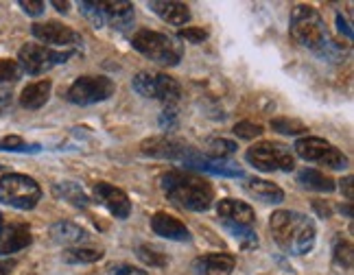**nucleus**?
Instances as JSON below:
<instances>
[{
    "mask_svg": "<svg viewBox=\"0 0 354 275\" xmlns=\"http://www.w3.org/2000/svg\"><path fill=\"white\" fill-rule=\"evenodd\" d=\"M289 33L299 46L313 50L324 61H342L344 59V46L337 44L328 33L324 18L317 9L308 5H297L291 11L289 20Z\"/></svg>",
    "mask_w": 354,
    "mask_h": 275,
    "instance_id": "f257e3e1",
    "label": "nucleus"
},
{
    "mask_svg": "<svg viewBox=\"0 0 354 275\" xmlns=\"http://www.w3.org/2000/svg\"><path fill=\"white\" fill-rule=\"evenodd\" d=\"M269 229L276 245L289 256H304L313 252L317 240V229L313 218L293 210H278L271 214Z\"/></svg>",
    "mask_w": 354,
    "mask_h": 275,
    "instance_id": "f03ea898",
    "label": "nucleus"
},
{
    "mask_svg": "<svg viewBox=\"0 0 354 275\" xmlns=\"http://www.w3.org/2000/svg\"><path fill=\"white\" fill-rule=\"evenodd\" d=\"M160 186L173 203L182 205V208L190 212L210 210L214 199V190L210 182L190 171H169L162 175Z\"/></svg>",
    "mask_w": 354,
    "mask_h": 275,
    "instance_id": "7ed1b4c3",
    "label": "nucleus"
},
{
    "mask_svg": "<svg viewBox=\"0 0 354 275\" xmlns=\"http://www.w3.org/2000/svg\"><path fill=\"white\" fill-rule=\"evenodd\" d=\"M140 153L147 158L180 162L186 169H197V171H203V167L208 164V158L199 153L195 146L177 140V138H169V135L147 138V140L140 142Z\"/></svg>",
    "mask_w": 354,
    "mask_h": 275,
    "instance_id": "20e7f679",
    "label": "nucleus"
},
{
    "mask_svg": "<svg viewBox=\"0 0 354 275\" xmlns=\"http://www.w3.org/2000/svg\"><path fill=\"white\" fill-rule=\"evenodd\" d=\"M131 46L140 55H145L147 59H151L160 66H169V68L180 64L184 55V46L180 39L173 35L151 31V29L136 31L131 35Z\"/></svg>",
    "mask_w": 354,
    "mask_h": 275,
    "instance_id": "39448f33",
    "label": "nucleus"
},
{
    "mask_svg": "<svg viewBox=\"0 0 354 275\" xmlns=\"http://www.w3.org/2000/svg\"><path fill=\"white\" fill-rule=\"evenodd\" d=\"M42 199V188L29 175L9 173L0 180V203L16 210H33Z\"/></svg>",
    "mask_w": 354,
    "mask_h": 275,
    "instance_id": "423d86ee",
    "label": "nucleus"
},
{
    "mask_svg": "<svg viewBox=\"0 0 354 275\" xmlns=\"http://www.w3.org/2000/svg\"><path fill=\"white\" fill-rule=\"evenodd\" d=\"M131 86L145 99L160 101L167 107H175V103L182 99V86L173 77L162 73H138L133 77Z\"/></svg>",
    "mask_w": 354,
    "mask_h": 275,
    "instance_id": "0eeeda50",
    "label": "nucleus"
},
{
    "mask_svg": "<svg viewBox=\"0 0 354 275\" xmlns=\"http://www.w3.org/2000/svg\"><path fill=\"white\" fill-rule=\"evenodd\" d=\"M248 162L256 171L274 173V171H293L295 169V155L289 146L280 142H258L248 149L245 153Z\"/></svg>",
    "mask_w": 354,
    "mask_h": 275,
    "instance_id": "6e6552de",
    "label": "nucleus"
},
{
    "mask_svg": "<svg viewBox=\"0 0 354 275\" xmlns=\"http://www.w3.org/2000/svg\"><path fill=\"white\" fill-rule=\"evenodd\" d=\"M295 153L306 160V162H317L322 167H328L333 171H344L348 169V158L344 155V151H339L335 144H330L324 138H299L295 142Z\"/></svg>",
    "mask_w": 354,
    "mask_h": 275,
    "instance_id": "1a4fd4ad",
    "label": "nucleus"
},
{
    "mask_svg": "<svg viewBox=\"0 0 354 275\" xmlns=\"http://www.w3.org/2000/svg\"><path fill=\"white\" fill-rule=\"evenodd\" d=\"M114 92H116V86L110 77L86 75V77H79L75 84L68 88L66 99L75 105H94V103L112 99Z\"/></svg>",
    "mask_w": 354,
    "mask_h": 275,
    "instance_id": "9d476101",
    "label": "nucleus"
},
{
    "mask_svg": "<svg viewBox=\"0 0 354 275\" xmlns=\"http://www.w3.org/2000/svg\"><path fill=\"white\" fill-rule=\"evenodd\" d=\"M73 55H75V50L59 53V50H53L42 44H24L18 53V66L29 75H42V73L50 70L53 66L66 64Z\"/></svg>",
    "mask_w": 354,
    "mask_h": 275,
    "instance_id": "9b49d317",
    "label": "nucleus"
},
{
    "mask_svg": "<svg viewBox=\"0 0 354 275\" xmlns=\"http://www.w3.org/2000/svg\"><path fill=\"white\" fill-rule=\"evenodd\" d=\"M33 37H37L39 42H46L48 46H64L68 50H81L84 48V37L77 31H73L71 26H66L57 20L48 22H37L31 29Z\"/></svg>",
    "mask_w": 354,
    "mask_h": 275,
    "instance_id": "f8f14e48",
    "label": "nucleus"
},
{
    "mask_svg": "<svg viewBox=\"0 0 354 275\" xmlns=\"http://www.w3.org/2000/svg\"><path fill=\"white\" fill-rule=\"evenodd\" d=\"M92 195H94V201H99L103 208H107V212L120 218V221H125L131 214V201L125 195V190H120L107 182H97L92 186Z\"/></svg>",
    "mask_w": 354,
    "mask_h": 275,
    "instance_id": "ddd939ff",
    "label": "nucleus"
},
{
    "mask_svg": "<svg viewBox=\"0 0 354 275\" xmlns=\"http://www.w3.org/2000/svg\"><path fill=\"white\" fill-rule=\"evenodd\" d=\"M33 236L29 225L24 223H5L0 229V256H11L22 252L31 245Z\"/></svg>",
    "mask_w": 354,
    "mask_h": 275,
    "instance_id": "4468645a",
    "label": "nucleus"
},
{
    "mask_svg": "<svg viewBox=\"0 0 354 275\" xmlns=\"http://www.w3.org/2000/svg\"><path fill=\"white\" fill-rule=\"evenodd\" d=\"M216 214H219L221 223H232L243 227H252L256 218L252 205L239 199H221L219 205H216Z\"/></svg>",
    "mask_w": 354,
    "mask_h": 275,
    "instance_id": "2eb2a0df",
    "label": "nucleus"
},
{
    "mask_svg": "<svg viewBox=\"0 0 354 275\" xmlns=\"http://www.w3.org/2000/svg\"><path fill=\"white\" fill-rule=\"evenodd\" d=\"M151 229L162 238H169V240H177V243H186L190 240V231L188 227L167 212H156L151 216Z\"/></svg>",
    "mask_w": 354,
    "mask_h": 275,
    "instance_id": "dca6fc26",
    "label": "nucleus"
},
{
    "mask_svg": "<svg viewBox=\"0 0 354 275\" xmlns=\"http://www.w3.org/2000/svg\"><path fill=\"white\" fill-rule=\"evenodd\" d=\"M236 267L234 256L230 254H208L199 256L193 263L195 275H232Z\"/></svg>",
    "mask_w": 354,
    "mask_h": 275,
    "instance_id": "f3484780",
    "label": "nucleus"
},
{
    "mask_svg": "<svg viewBox=\"0 0 354 275\" xmlns=\"http://www.w3.org/2000/svg\"><path fill=\"white\" fill-rule=\"evenodd\" d=\"M105 20L110 22L114 29L118 31H127L133 24V3L129 0H105L99 3Z\"/></svg>",
    "mask_w": 354,
    "mask_h": 275,
    "instance_id": "a211bd4d",
    "label": "nucleus"
},
{
    "mask_svg": "<svg viewBox=\"0 0 354 275\" xmlns=\"http://www.w3.org/2000/svg\"><path fill=\"white\" fill-rule=\"evenodd\" d=\"M149 9L158 16L175 26H182L190 22V9L186 3H177V0H151Z\"/></svg>",
    "mask_w": 354,
    "mask_h": 275,
    "instance_id": "6ab92c4d",
    "label": "nucleus"
},
{
    "mask_svg": "<svg viewBox=\"0 0 354 275\" xmlns=\"http://www.w3.org/2000/svg\"><path fill=\"white\" fill-rule=\"evenodd\" d=\"M50 90H53L50 79H42V81H35V84H29L20 94V105L24 109L44 107L50 99Z\"/></svg>",
    "mask_w": 354,
    "mask_h": 275,
    "instance_id": "aec40b11",
    "label": "nucleus"
},
{
    "mask_svg": "<svg viewBox=\"0 0 354 275\" xmlns=\"http://www.w3.org/2000/svg\"><path fill=\"white\" fill-rule=\"evenodd\" d=\"M245 190H248L252 197L261 199L265 203H280V201H284V190L278 184L267 182V180H258V177H250V180L245 182Z\"/></svg>",
    "mask_w": 354,
    "mask_h": 275,
    "instance_id": "412c9836",
    "label": "nucleus"
},
{
    "mask_svg": "<svg viewBox=\"0 0 354 275\" xmlns=\"http://www.w3.org/2000/svg\"><path fill=\"white\" fill-rule=\"evenodd\" d=\"M50 236L55 243H62V245H79V243H86L90 238L88 229L79 227L77 223H71V221H59L50 227Z\"/></svg>",
    "mask_w": 354,
    "mask_h": 275,
    "instance_id": "4be33fe9",
    "label": "nucleus"
},
{
    "mask_svg": "<svg viewBox=\"0 0 354 275\" xmlns=\"http://www.w3.org/2000/svg\"><path fill=\"white\" fill-rule=\"evenodd\" d=\"M53 195H55L57 199L62 201H68L77 205V208H86V205L90 203V197L84 192V188H81L77 182H59L53 186Z\"/></svg>",
    "mask_w": 354,
    "mask_h": 275,
    "instance_id": "5701e85b",
    "label": "nucleus"
},
{
    "mask_svg": "<svg viewBox=\"0 0 354 275\" xmlns=\"http://www.w3.org/2000/svg\"><path fill=\"white\" fill-rule=\"evenodd\" d=\"M297 182L310 188V190H317V192H333L337 188L335 180L328 175H324L322 171H315V169H304L297 173Z\"/></svg>",
    "mask_w": 354,
    "mask_h": 275,
    "instance_id": "b1692460",
    "label": "nucleus"
},
{
    "mask_svg": "<svg viewBox=\"0 0 354 275\" xmlns=\"http://www.w3.org/2000/svg\"><path fill=\"white\" fill-rule=\"evenodd\" d=\"M105 254L101 249H90V247H71L64 252V263L68 265H90L101 260Z\"/></svg>",
    "mask_w": 354,
    "mask_h": 275,
    "instance_id": "393cba45",
    "label": "nucleus"
},
{
    "mask_svg": "<svg viewBox=\"0 0 354 275\" xmlns=\"http://www.w3.org/2000/svg\"><path fill=\"white\" fill-rule=\"evenodd\" d=\"M236 142L227 140V138H210L208 140V149H206V158L208 160H225L230 155L236 153Z\"/></svg>",
    "mask_w": 354,
    "mask_h": 275,
    "instance_id": "a878e982",
    "label": "nucleus"
},
{
    "mask_svg": "<svg viewBox=\"0 0 354 275\" xmlns=\"http://www.w3.org/2000/svg\"><path fill=\"white\" fill-rule=\"evenodd\" d=\"M136 256H138L147 267H153V269H165L169 265V256L165 252L156 249L151 245H138Z\"/></svg>",
    "mask_w": 354,
    "mask_h": 275,
    "instance_id": "bb28decb",
    "label": "nucleus"
},
{
    "mask_svg": "<svg viewBox=\"0 0 354 275\" xmlns=\"http://www.w3.org/2000/svg\"><path fill=\"white\" fill-rule=\"evenodd\" d=\"M223 227L232 234V236L239 240V245L243 247L245 252H250V249H256L258 247V236H256V231L252 227H243V225H232V223H223Z\"/></svg>",
    "mask_w": 354,
    "mask_h": 275,
    "instance_id": "cd10ccee",
    "label": "nucleus"
},
{
    "mask_svg": "<svg viewBox=\"0 0 354 275\" xmlns=\"http://www.w3.org/2000/svg\"><path fill=\"white\" fill-rule=\"evenodd\" d=\"M206 173H212V175H221V177H245L243 169L239 164H232V162H225V160H208V164L203 167Z\"/></svg>",
    "mask_w": 354,
    "mask_h": 275,
    "instance_id": "c85d7f7f",
    "label": "nucleus"
},
{
    "mask_svg": "<svg viewBox=\"0 0 354 275\" xmlns=\"http://www.w3.org/2000/svg\"><path fill=\"white\" fill-rule=\"evenodd\" d=\"M79 11L84 13V18L94 26V29H101V26H105V16H103L99 3H94V0H81Z\"/></svg>",
    "mask_w": 354,
    "mask_h": 275,
    "instance_id": "c756f323",
    "label": "nucleus"
},
{
    "mask_svg": "<svg viewBox=\"0 0 354 275\" xmlns=\"http://www.w3.org/2000/svg\"><path fill=\"white\" fill-rule=\"evenodd\" d=\"M333 258H335V267L339 269H352V245L344 238H339L335 243V249H333Z\"/></svg>",
    "mask_w": 354,
    "mask_h": 275,
    "instance_id": "7c9ffc66",
    "label": "nucleus"
},
{
    "mask_svg": "<svg viewBox=\"0 0 354 275\" xmlns=\"http://www.w3.org/2000/svg\"><path fill=\"white\" fill-rule=\"evenodd\" d=\"M271 127H274V131L284 133V135H297V133L306 131L304 122L295 120V118H274V120H271Z\"/></svg>",
    "mask_w": 354,
    "mask_h": 275,
    "instance_id": "2f4dec72",
    "label": "nucleus"
},
{
    "mask_svg": "<svg viewBox=\"0 0 354 275\" xmlns=\"http://www.w3.org/2000/svg\"><path fill=\"white\" fill-rule=\"evenodd\" d=\"M0 149H3V151H18V153H37V151H39L37 144H26L20 135H7V138H3Z\"/></svg>",
    "mask_w": 354,
    "mask_h": 275,
    "instance_id": "473e14b6",
    "label": "nucleus"
},
{
    "mask_svg": "<svg viewBox=\"0 0 354 275\" xmlns=\"http://www.w3.org/2000/svg\"><path fill=\"white\" fill-rule=\"evenodd\" d=\"M232 131L241 138V140H254V138L263 133V127L252 120H241V122H236Z\"/></svg>",
    "mask_w": 354,
    "mask_h": 275,
    "instance_id": "72a5a7b5",
    "label": "nucleus"
},
{
    "mask_svg": "<svg viewBox=\"0 0 354 275\" xmlns=\"http://www.w3.org/2000/svg\"><path fill=\"white\" fill-rule=\"evenodd\" d=\"M20 75H22V68L18 66L16 59H0V84L18 81Z\"/></svg>",
    "mask_w": 354,
    "mask_h": 275,
    "instance_id": "f704fd0d",
    "label": "nucleus"
},
{
    "mask_svg": "<svg viewBox=\"0 0 354 275\" xmlns=\"http://www.w3.org/2000/svg\"><path fill=\"white\" fill-rule=\"evenodd\" d=\"M177 39H186L190 44H203L208 39V31L206 29H197V26H186L180 33H177Z\"/></svg>",
    "mask_w": 354,
    "mask_h": 275,
    "instance_id": "c9c22d12",
    "label": "nucleus"
},
{
    "mask_svg": "<svg viewBox=\"0 0 354 275\" xmlns=\"http://www.w3.org/2000/svg\"><path fill=\"white\" fill-rule=\"evenodd\" d=\"M160 127L165 129V131L177 129V112H175V107H165V112L160 114Z\"/></svg>",
    "mask_w": 354,
    "mask_h": 275,
    "instance_id": "e433bc0d",
    "label": "nucleus"
},
{
    "mask_svg": "<svg viewBox=\"0 0 354 275\" xmlns=\"http://www.w3.org/2000/svg\"><path fill=\"white\" fill-rule=\"evenodd\" d=\"M18 5L22 7L24 13H29V16H42L44 9H46L44 0H20Z\"/></svg>",
    "mask_w": 354,
    "mask_h": 275,
    "instance_id": "4c0bfd02",
    "label": "nucleus"
},
{
    "mask_svg": "<svg viewBox=\"0 0 354 275\" xmlns=\"http://www.w3.org/2000/svg\"><path fill=\"white\" fill-rule=\"evenodd\" d=\"M107 275H147V273L142 269L131 267V265H116V267L110 269V273H107Z\"/></svg>",
    "mask_w": 354,
    "mask_h": 275,
    "instance_id": "58836bf2",
    "label": "nucleus"
},
{
    "mask_svg": "<svg viewBox=\"0 0 354 275\" xmlns=\"http://www.w3.org/2000/svg\"><path fill=\"white\" fill-rule=\"evenodd\" d=\"M11 99H13V92L9 88H0V114L11 105Z\"/></svg>",
    "mask_w": 354,
    "mask_h": 275,
    "instance_id": "ea45409f",
    "label": "nucleus"
},
{
    "mask_svg": "<svg viewBox=\"0 0 354 275\" xmlns=\"http://www.w3.org/2000/svg\"><path fill=\"white\" fill-rule=\"evenodd\" d=\"M337 24H339V31H342L348 39H352V29H350V24L344 20L342 13H337Z\"/></svg>",
    "mask_w": 354,
    "mask_h": 275,
    "instance_id": "a19ab883",
    "label": "nucleus"
},
{
    "mask_svg": "<svg viewBox=\"0 0 354 275\" xmlns=\"http://www.w3.org/2000/svg\"><path fill=\"white\" fill-rule=\"evenodd\" d=\"M342 192L346 195V199H348V201H352L354 190H352V177H350V175L346 177V180H342Z\"/></svg>",
    "mask_w": 354,
    "mask_h": 275,
    "instance_id": "79ce46f5",
    "label": "nucleus"
},
{
    "mask_svg": "<svg viewBox=\"0 0 354 275\" xmlns=\"http://www.w3.org/2000/svg\"><path fill=\"white\" fill-rule=\"evenodd\" d=\"M13 267H16V260H5V263H0V275H11Z\"/></svg>",
    "mask_w": 354,
    "mask_h": 275,
    "instance_id": "37998d69",
    "label": "nucleus"
},
{
    "mask_svg": "<svg viewBox=\"0 0 354 275\" xmlns=\"http://www.w3.org/2000/svg\"><path fill=\"white\" fill-rule=\"evenodd\" d=\"M53 7H55L59 13H66L68 11V7H71V5H68V3H62V0H53V3H50Z\"/></svg>",
    "mask_w": 354,
    "mask_h": 275,
    "instance_id": "c03bdc74",
    "label": "nucleus"
},
{
    "mask_svg": "<svg viewBox=\"0 0 354 275\" xmlns=\"http://www.w3.org/2000/svg\"><path fill=\"white\" fill-rule=\"evenodd\" d=\"M3 225H5V218H3V214H0V229H3Z\"/></svg>",
    "mask_w": 354,
    "mask_h": 275,
    "instance_id": "a18cd8bd",
    "label": "nucleus"
}]
</instances>
